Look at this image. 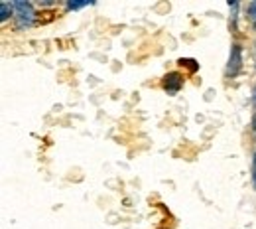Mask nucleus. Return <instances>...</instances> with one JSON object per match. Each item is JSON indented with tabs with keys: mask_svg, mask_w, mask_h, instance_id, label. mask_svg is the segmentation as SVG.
I'll list each match as a JSON object with an SVG mask.
<instances>
[{
	"mask_svg": "<svg viewBox=\"0 0 256 229\" xmlns=\"http://www.w3.org/2000/svg\"><path fill=\"white\" fill-rule=\"evenodd\" d=\"M14 4V16L18 20V28H28L34 24V6L30 2H12Z\"/></svg>",
	"mask_w": 256,
	"mask_h": 229,
	"instance_id": "obj_1",
	"label": "nucleus"
},
{
	"mask_svg": "<svg viewBox=\"0 0 256 229\" xmlns=\"http://www.w3.org/2000/svg\"><path fill=\"white\" fill-rule=\"evenodd\" d=\"M242 67V50L240 46H232L230 48V56H229V65H227V75L234 77Z\"/></svg>",
	"mask_w": 256,
	"mask_h": 229,
	"instance_id": "obj_2",
	"label": "nucleus"
},
{
	"mask_svg": "<svg viewBox=\"0 0 256 229\" xmlns=\"http://www.w3.org/2000/svg\"><path fill=\"white\" fill-rule=\"evenodd\" d=\"M181 87H183V77H181L179 73L172 71V73H168V75L164 77V91H166L168 95H176Z\"/></svg>",
	"mask_w": 256,
	"mask_h": 229,
	"instance_id": "obj_3",
	"label": "nucleus"
},
{
	"mask_svg": "<svg viewBox=\"0 0 256 229\" xmlns=\"http://www.w3.org/2000/svg\"><path fill=\"white\" fill-rule=\"evenodd\" d=\"M12 14H14V4H8V2H2V4H0V20L6 22Z\"/></svg>",
	"mask_w": 256,
	"mask_h": 229,
	"instance_id": "obj_4",
	"label": "nucleus"
},
{
	"mask_svg": "<svg viewBox=\"0 0 256 229\" xmlns=\"http://www.w3.org/2000/svg\"><path fill=\"white\" fill-rule=\"evenodd\" d=\"M179 65H187V67H189L191 71H195V69L199 67V65H197V63H195L193 59H179Z\"/></svg>",
	"mask_w": 256,
	"mask_h": 229,
	"instance_id": "obj_5",
	"label": "nucleus"
},
{
	"mask_svg": "<svg viewBox=\"0 0 256 229\" xmlns=\"http://www.w3.org/2000/svg\"><path fill=\"white\" fill-rule=\"evenodd\" d=\"M83 6H87V2H67V8H69V10H79V8H83Z\"/></svg>",
	"mask_w": 256,
	"mask_h": 229,
	"instance_id": "obj_6",
	"label": "nucleus"
},
{
	"mask_svg": "<svg viewBox=\"0 0 256 229\" xmlns=\"http://www.w3.org/2000/svg\"><path fill=\"white\" fill-rule=\"evenodd\" d=\"M248 14H250L252 20H256V2H252V4L248 6Z\"/></svg>",
	"mask_w": 256,
	"mask_h": 229,
	"instance_id": "obj_7",
	"label": "nucleus"
},
{
	"mask_svg": "<svg viewBox=\"0 0 256 229\" xmlns=\"http://www.w3.org/2000/svg\"><path fill=\"white\" fill-rule=\"evenodd\" d=\"M252 182H254V188H256V154H254V164H252Z\"/></svg>",
	"mask_w": 256,
	"mask_h": 229,
	"instance_id": "obj_8",
	"label": "nucleus"
},
{
	"mask_svg": "<svg viewBox=\"0 0 256 229\" xmlns=\"http://www.w3.org/2000/svg\"><path fill=\"white\" fill-rule=\"evenodd\" d=\"M254 95H256V91H254Z\"/></svg>",
	"mask_w": 256,
	"mask_h": 229,
	"instance_id": "obj_9",
	"label": "nucleus"
}]
</instances>
